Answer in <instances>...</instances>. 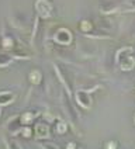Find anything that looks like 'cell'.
Listing matches in <instances>:
<instances>
[{"label":"cell","instance_id":"cell-1","mask_svg":"<svg viewBox=\"0 0 135 149\" xmlns=\"http://www.w3.org/2000/svg\"><path fill=\"white\" fill-rule=\"evenodd\" d=\"M116 63L124 72H129V70L135 69V56L132 47L120 48L117 51V54H116Z\"/></svg>","mask_w":135,"mask_h":149},{"label":"cell","instance_id":"cell-2","mask_svg":"<svg viewBox=\"0 0 135 149\" xmlns=\"http://www.w3.org/2000/svg\"><path fill=\"white\" fill-rule=\"evenodd\" d=\"M35 11H37L38 17L44 18V20L52 18L54 14H55L54 4L49 0H35Z\"/></svg>","mask_w":135,"mask_h":149},{"label":"cell","instance_id":"cell-3","mask_svg":"<svg viewBox=\"0 0 135 149\" xmlns=\"http://www.w3.org/2000/svg\"><path fill=\"white\" fill-rule=\"evenodd\" d=\"M54 69L56 72V76H58L59 82L63 84V87L66 89L68 94H72V86H73V82H72V76L69 74V72L66 70V68H63L62 65H54Z\"/></svg>","mask_w":135,"mask_h":149},{"label":"cell","instance_id":"cell-4","mask_svg":"<svg viewBox=\"0 0 135 149\" xmlns=\"http://www.w3.org/2000/svg\"><path fill=\"white\" fill-rule=\"evenodd\" d=\"M75 101L80 108L90 110L93 106V97H92V94H90V90L77 89V90L75 91Z\"/></svg>","mask_w":135,"mask_h":149},{"label":"cell","instance_id":"cell-5","mask_svg":"<svg viewBox=\"0 0 135 149\" xmlns=\"http://www.w3.org/2000/svg\"><path fill=\"white\" fill-rule=\"evenodd\" d=\"M72 41H73V34L66 27H59L54 34V42L58 44V45L68 47V45L72 44Z\"/></svg>","mask_w":135,"mask_h":149},{"label":"cell","instance_id":"cell-6","mask_svg":"<svg viewBox=\"0 0 135 149\" xmlns=\"http://www.w3.org/2000/svg\"><path fill=\"white\" fill-rule=\"evenodd\" d=\"M69 96H70V94H68V93H62L61 101H62V107H63V111L66 113L68 118H69L73 124H76L77 120H79V114H77V110L75 108V106L72 104Z\"/></svg>","mask_w":135,"mask_h":149},{"label":"cell","instance_id":"cell-7","mask_svg":"<svg viewBox=\"0 0 135 149\" xmlns=\"http://www.w3.org/2000/svg\"><path fill=\"white\" fill-rule=\"evenodd\" d=\"M6 130L10 135H17V134H21L23 130V120L21 116H13L8 118L7 124H6Z\"/></svg>","mask_w":135,"mask_h":149},{"label":"cell","instance_id":"cell-8","mask_svg":"<svg viewBox=\"0 0 135 149\" xmlns=\"http://www.w3.org/2000/svg\"><path fill=\"white\" fill-rule=\"evenodd\" d=\"M34 136L35 139H48L51 136L49 127L45 123H38L34 127Z\"/></svg>","mask_w":135,"mask_h":149},{"label":"cell","instance_id":"cell-9","mask_svg":"<svg viewBox=\"0 0 135 149\" xmlns=\"http://www.w3.org/2000/svg\"><path fill=\"white\" fill-rule=\"evenodd\" d=\"M99 8H100V11L103 14H113V13H116L118 8H120V6H118V3H116V1L107 0V1H101L100 4H99Z\"/></svg>","mask_w":135,"mask_h":149},{"label":"cell","instance_id":"cell-10","mask_svg":"<svg viewBox=\"0 0 135 149\" xmlns=\"http://www.w3.org/2000/svg\"><path fill=\"white\" fill-rule=\"evenodd\" d=\"M16 100V94L10 90H3L0 91V107H6L10 106L11 103H14Z\"/></svg>","mask_w":135,"mask_h":149},{"label":"cell","instance_id":"cell-11","mask_svg":"<svg viewBox=\"0 0 135 149\" xmlns=\"http://www.w3.org/2000/svg\"><path fill=\"white\" fill-rule=\"evenodd\" d=\"M16 61L10 51H0V68H7Z\"/></svg>","mask_w":135,"mask_h":149},{"label":"cell","instance_id":"cell-12","mask_svg":"<svg viewBox=\"0 0 135 149\" xmlns=\"http://www.w3.org/2000/svg\"><path fill=\"white\" fill-rule=\"evenodd\" d=\"M28 80H30V83H31V84H34V86H38V84L42 82L41 70H38V69H34V70H31V72H30V74H28Z\"/></svg>","mask_w":135,"mask_h":149},{"label":"cell","instance_id":"cell-13","mask_svg":"<svg viewBox=\"0 0 135 149\" xmlns=\"http://www.w3.org/2000/svg\"><path fill=\"white\" fill-rule=\"evenodd\" d=\"M1 45H3V48L6 51H11L14 48V38L11 37V35H8L6 31L3 33V38H1Z\"/></svg>","mask_w":135,"mask_h":149},{"label":"cell","instance_id":"cell-14","mask_svg":"<svg viewBox=\"0 0 135 149\" xmlns=\"http://www.w3.org/2000/svg\"><path fill=\"white\" fill-rule=\"evenodd\" d=\"M38 116V113H31V111H27V113H24V114H21V120H23V124L25 125H30L31 123L34 121V118Z\"/></svg>","mask_w":135,"mask_h":149},{"label":"cell","instance_id":"cell-15","mask_svg":"<svg viewBox=\"0 0 135 149\" xmlns=\"http://www.w3.org/2000/svg\"><path fill=\"white\" fill-rule=\"evenodd\" d=\"M79 27H80V30H82L84 34H89L93 31V24H92V21H89V20H82Z\"/></svg>","mask_w":135,"mask_h":149},{"label":"cell","instance_id":"cell-16","mask_svg":"<svg viewBox=\"0 0 135 149\" xmlns=\"http://www.w3.org/2000/svg\"><path fill=\"white\" fill-rule=\"evenodd\" d=\"M4 143H6V148L7 149H23L18 142L13 141V139H8V138H4Z\"/></svg>","mask_w":135,"mask_h":149},{"label":"cell","instance_id":"cell-17","mask_svg":"<svg viewBox=\"0 0 135 149\" xmlns=\"http://www.w3.org/2000/svg\"><path fill=\"white\" fill-rule=\"evenodd\" d=\"M55 130L58 134H65L68 131V124L65 121H58L56 125H55Z\"/></svg>","mask_w":135,"mask_h":149},{"label":"cell","instance_id":"cell-18","mask_svg":"<svg viewBox=\"0 0 135 149\" xmlns=\"http://www.w3.org/2000/svg\"><path fill=\"white\" fill-rule=\"evenodd\" d=\"M21 135L24 138H30V136H33V130L28 125H25V127H23V130H21Z\"/></svg>","mask_w":135,"mask_h":149},{"label":"cell","instance_id":"cell-19","mask_svg":"<svg viewBox=\"0 0 135 149\" xmlns=\"http://www.w3.org/2000/svg\"><path fill=\"white\" fill-rule=\"evenodd\" d=\"M41 149H61L58 145L52 143V142H42L41 143Z\"/></svg>","mask_w":135,"mask_h":149},{"label":"cell","instance_id":"cell-20","mask_svg":"<svg viewBox=\"0 0 135 149\" xmlns=\"http://www.w3.org/2000/svg\"><path fill=\"white\" fill-rule=\"evenodd\" d=\"M104 149H118V143L116 141H109L106 143Z\"/></svg>","mask_w":135,"mask_h":149},{"label":"cell","instance_id":"cell-21","mask_svg":"<svg viewBox=\"0 0 135 149\" xmlns=\"http://www.w3.org/2000/svg\"><path fill=\"white\" fill-rule=\"evenodd\" d=\"M66 149H77V146H76L75 142H69V143H68V146H66Z\"/></svg>","mask_w":135,"mask_h":149},{"label":"cell","instance_id":"cell-22","mask_svg":"<svg viewBox=\"0 0 135 149\" xmlns=\"http://www.w3.org/2000/svg\"><path fill=\"white\" fill-rule=\"evenodd\" d=\"M0 116H1V107H0Z\"/></svg>","mask_w":135,"mask_h":149},{"label":"cell","instance_id":"cell-23","mask_svg":"<svg viewBox=\"0 0 135 149\" xmlns=\"http://www.w3.org/2000/svg\"><path fill=\"white\" fill-rule=\"evenodd\" d=\"M0 41H1V40H0ZM0 44H1V42H0Z\"/></svg>","mask_w":135,"mask_h":149},{"label":"cell","instance_id":"cell-24","mask_svg":"<svg viewBox=\"0 0 135 149\" xmlns=\"http://www.w3.org/2000/svg\"><path fill=\"white\" fill-rule=\"evenodd\" d=\"M134 121H135V118H134Z\"/></svg>","mask_w":135,"mask_h":149},{"label":"cell","instance_id":"cell-25","mask_svg":"<svg viewBox=\"0 0 135 149\" xmlns=\"http://www.w3.org/2000/svg\"><path fill=\"white\" fill-rule=\"evenodd\" d=\"M79 149H80V148H79Z\"/></svg>","mask_w":135,"mask_h":149}]
</instances>
